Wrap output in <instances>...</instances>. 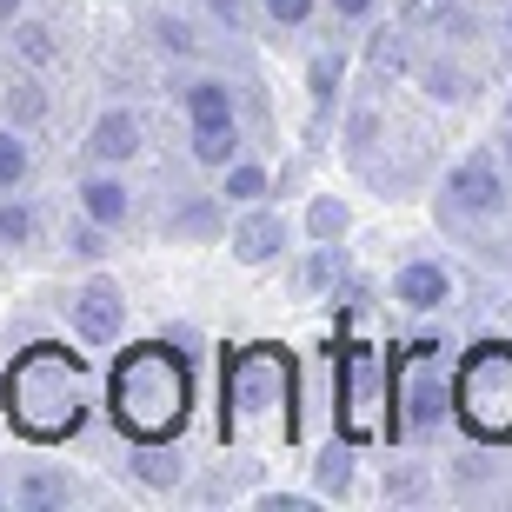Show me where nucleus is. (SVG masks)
I'll list each match as a JSON object with an SVG mask.
<instances>
[{
	"label": "nucleus",
	"instance_id": "nucleus-1",
	"mask_svg": "<svg viewBox=\"0 0 512 512\" xmlns=\"http://www.w3.org/2000/svg\"><path fill=\"white\" fill-rule=\"evenodd\" d=\"M0 399H7V419H14L20 439L60 446L87 426V366L67 346L40 340L27 353H14V366L0 373Z\"/></svg>",
	"mask_w": 512,
	"mask_h": 512
},
{
	"label": "nucleus",
	"instance_id": "nucleus-2",
	"mask_svg": "<svg viewBox=\"0 0 512 512\" xmlns=\"http://www.w3.org/2000/svg\"><path fill=\"white\" fill-rule=\"evenodd\" d=\"M187 406H193V386H187L180 353H167L160 340L120 353L114 380H107V413H114V426L133 446H147V439L167 446V439L187 426Z\"/></svg>",
	"mask_w": 512,
	"mask_h": 512
},
{
	"label": "nucleus",
	"instance_id": "nucleus-3",
	"mask_svg": "<svg viewBox=\"0 0 512 512\" xmlns=\"http://www.w3.org/2000/svg\"><path fill=\"white\" fill-rule=\"evenodd\" d=\"M260 419L280 439H293V360H286L280 346H253L247 360H233V373H227V413H220V426L233 439H247Z\"/></svg>",
	"mask_w": 512,
	"mask_h": 512
},
{
	"label": "nucleus",
	"instance_id": "nucleus-4",
	"mask_svg": "<svg viewBox=\"0 0 512 512\" xmlns=\"http://www.w3.org/2000/svg\"><path fill=\"white\" fill-rule=\"evenodd\" d=\"M453 413L473 439H512V340H479L466 353Z\"/></svg>",
	"mask_w": 512,
	"mask_h": 512
},
{
	"label": "nucleus",
	"instance_id": "nucleus-5",
	"mask_svg": "<svg viewBox=\"0 0 512 512\" xmlns=\"http://www.w3.org/2000/svg\"><path fill=\"white\" fill-rule=\"evenodd\" d=\"M439 353H446L439 340H413L393 366H386V399H393V406H406V413H399V426H433V419H439V406H446V386H439Z\"/></svg>",
	"mask_w": 512,
	"mask_h": 512
},
{
	"label": "nucleus",
	"instance_id": "nucleus-6",
	"mask_svg": "<svg viewBox=\"0 0 512 512\" xmlns=\"http://www.w3.org/2000/svg\"><path fill=\"white\" fill-rule=\"evenodd\" d=\"M74 326H80V340H120V326H127V300H120V286L114 280H87L74 293Z\"/></svg>",
	"mask_w": 512,
	"mask_h": 512
},
{
	"label": "nucleus",
	"instance_id": "nucleus-7",
	"mask_svg": "<svg viewBox=\"0 0 512 512\" xmlns=\"http://www.w3.org/2000/svg\"><path fill=\"white\" fill-rule=\"evenodd\" d=\"M446 193H453V207H459V213H499L506 187H499L493 153H473V160H459L453 180H446Z\"/></svg>",
	"mask_w": 512,
	"mask_h": 512
},
{
	"label": "nucleus",
	"instance_id": "nucleus-8",
	"mask_svg": "<svg viewBox=\"0 0 512 512\" xmlns=\"http://www.w3.org/2000/svg\"><path fill=\"white\" fill-rule=\"evenodd\" d=\"M393 300L406 306V313H433V306L453 300V273H446L439 260H413V266H399Z\"/></svg>",
	"mask_w": 512,
	"mask_h": 512
},
{
	"label": "nucleus",
	"instance_id": "nucleus-9",
	"mask_svg": "<svg viewBox=\"0 0 512 512\" xmlns=\"http://www.w3.org/2000/svg\"><path fill=\"white\" fill-rule=\"evenodd\" d=\"M280 247H286V220L280 213H247V220L233 227V260L240 266H266Z\"/></svg>",
	"mask_w": 512,
	"mask_h": 512
},
{
	"label": "nucleus",
	"instance_id": "nucleus-10",
	"mask_svg": "<svg viewBox=\"0 0 512 512\" xmlns=\"http://www.w3.org/2000/svg\"><path fill=\"white\" fill-rule=\"evenodd\" d=\"M133 147H140V120H133L127 107L100 114V120H94V133H87V153H94V160H127Z\"/></svg>",
	"mask_w": 512,
	"mask_h": 512
},
{
	"label": "nucleus",
	"instance_id": "nucleus-11",
	"mask_svg": "<svg viewBox=\"0 0 512 512\" xmlns=\"http://www.w3.org/2000/svg\"><path fill=\"white\" fill-rule=\"evenodd\" d=\"M80 213L100 220V227H120V220H127V187H120V180H87V187H80Z\"/></svg>",
	"mask_w": 512,
	"mask_h": 512
},
{
	"label": "nucleus",
	"instance_id": "nucleus-12",
	"mask_svg": "<svg viewBox=\"0 0 512 512\" xmlns=\"http://www.w3.org/2000/svg\"><path fill=\"white\" fill-rule=\"evenodd\" d=\"M187 114H193V127H227L233 120V94L220 87V80H193L187 87Z\"/></svg>",
	"mask_w": 512,
	"mask_h": 512
},
{
	"label": "nucleus",
	"instance_id": "nucleus-13",
	"mask_svg": "<svg viewBox=\"0 0 512 512\" xmlns=\"http://www.w3.org/2000/svg\"><path fill=\"white\" fill-rule=\"evenodd\" d=\"M313 479H320V493L346 499V493H353V446H326L320 466H313Z\"/></svg>",
	"mask_w": 512,
	"mask_h": 512
},
{
	"label": "nucleus",
	"instance_id": "nucleus-14",
	"mask_svg": "<svg viewBox=\"0 0 512 512\" xmlns=\"http://www.w3.org/2000/svg\"><path fill=\"white\" fill-rule=\"evenodd\" d=\"M233 147H240L233 120H227V127H193V160H200V167H227Z\"/></svg>",
	"mask_w": 512,
	"mask_h": 512
},
{
	"label": "nucleus",
	"instance_id": "nucleus-15",
	"mask_svg": "<svg viewBox=\"0 0 512 512\" xmlns=\"http://www.w3.org/2000/svg\"><path fill=\"white\" fill-rule=\"evenodd\" d=\"M346 220H353V213H346V200H333V193H320V200L306 207V233H313V240H340Z\"/></svg>",
	"mask_w": 512,
	"mask_h": 512
},
{
	"label": "nucleus",
	"instance_id": "nucleus-16",
	"mask_svg": "<svg viewBox=\"0 0 512 512\" xmlns=\"http://www.w3.org/2000/svg\"><path fill=\"white\" fill-rule=\"evenodd\" d=\"M7 120H14V127H40V120H47V94H40L34 80H14V87H7Z\"/></svg>",
	"mask_w": 512,
	"mask_h": 512
},
{
	"label": "nucleus",
	"instance_id": "nucleus-17",
	"mask_svg": "<svg viewBox=\"0 0 512 512\" xmlns=\"http://www.w3.org/2000/svg\"><path fill=\"white\" fill-rule=\"evenodd\" d=\"M14 47H20V60H34V67H47V60L60 54L47 20H20V27H14Z\"/></svg>",
	"mask_w": 512,
	"mask_h": 512
},
{
	"label": "nucleus",
	"instance_id": "nucleus-18",
	"mask_svg": "<svg viewBox=\"0 0 512 512\" xmlns=\"http://www.w3.org/2000/svg\"><path fill=\"white\" fill-rule=\"evenodd\" d=\"M27 180V140L14 127H0V193H14Z\"/></svg>",
	"mask_w": 512,
	"mask_h": 512
},
{
	"label": "nucleus",
	"instance_id": "nucleus-19",
	"mask_svg": "<svg viewBox=\"0 0 512 512\" xmlns=\"http://www.w3.org/2000/svg\"><path fill=\"white\" fill-rule=\"evenodd\" d=\"M133 473L147 479V486H167V479H180V459H173V453H160V439H147V446L133 453Z\"/></svg>",
	"mask_w": 512,
	"mask_h": 512
},
{
	"label": "nucleus",
	"instance_id": "nucleus-20",
	"mask_svg": "<svg viewBox=\"0 0 512 512\" xmlns=\"http://www.w3.org/2000/svg\"><path fill=\"white\" fill-rule=\"evenodd\" d=\"M220 193H227V200H247V207H253V200L266 193V173L253 167V160H227V187H220Z\"/></svg>",
	"mask_w": 512,
	"mask_h": 512
},
{
	"label": "nucleus",
	"instance_id": "nucleus-21",
	"mask_svg": "<svg viewBox=\"0 0 512 512\" xmlns=\"http://www.w3.org/2000/svg\"><path fill=\"white\" fill-rule=\"evenodd\" d=\"M20 506H67V479L60 473H27L20 479Z\"/></svg>",
	"mask_w": 512,
	"mask_h": 512
},
{
	"label": "nucleus",
	"instance_id": "nucleus-22",
	"mask_svg": "<svg viewBox=\"0 0 512 512\" xmlns=\"http://www.w3.org/2000/svg\"><path fill=\"white\" fill-rule=\"evenodd\" d=\"M34 240V213L20 200H0V247H27Z\"/></svg>",
	"mask_w": 512,
	"mask_h": 512
},
{
	"label": "nucleus",
	"instance_id": "nucleus-23",
	"mask_svg": "<svg viewBox=\"0 0 512 512\" xmlns=\"http://www.w3.org/2000/svg\"><path fill=\"white\" fill-rule=\"evenodd\" d=\"M340 74H346L340 54H320V60H313V107H333V94H340Z\"/></svg>",
	"mask_w": 512,
	"mask_h": 512
},
{
	"label": "nucleus",
	"instance_id": "nucleus-24",
	"mask_svg": "<svg viewBox=\"0 0 512 512\" xmlns=\"http://www.w3.org/2000/svg\"><path fill=\"white\" fill-rule=\"evenodd\" d=\"M67 247H74L80 260H100V253H107V227H100V220H80V227H74V240H67Z\"/></svg>",
	"mask_w": 512,
	"mask_h": 512
},
{
	"label": "nucleus",
	"instance_id": "nucleus-25",
	"mask_svg": "<svg viewBox=\"0 0 512 512\" xmlns=\"http://www.w3.org/2000/svg\"><path fill=\"white\" fill-rule=\"evenodd\" d=\"M153 40H160L167 54H193V34H187V20H160V27H153Z\"/></svg>",
	"mask_w": 512,
	"mask_h": 512
},
{
	"label": "nucleus",
	"instance_id": "nucleus-26",
	"mask_svg": "<svg viewBox=\"0 0 512 512\" xmlns=\"http://www.w3.org/2000/svg\"><path fill=\"white\" fill-rule=\"evenodd\" d=\"M266 14L280 20V27H306L313 20V0H266Z\"/></svg>",
	"mask_w": 512,
	"mask_h": 512
},
{
	"label": "nucleus",
	"instance_id": "nucleus-27",
	"mask_svg": "<svg viewBox=\"0 0 512 512\" xmlns=\"http://www.w3.org/2000/svg\"><path fill=\"white\" fill-rule=\"evenodd\" d=\"M173 233H213V207H207V200H193L187 213H173Z\"/></svg>",
	"mask_w": 512,
	"mask_h": 512
},
{
	"label": "nucleus",
	"instance_id": "nucleus-28",
	"mask_svg": "<svg viewBox=\"0 0 512 512\" xmlns=\"http://www.w3.org/2000/svg\"><path fill=\"white\" fill-rule=\"evenodd\" d=\"M399 7H406V20H413V27H426V20H446V14H453V0H399Z\"/></svg>",
	"mask_w": 512,
	"mask_h": 512
},
{
	"label": "nucleus",
	"instance_id": "nucleus-29",
	"mask_svg": "<svg viewBox=\"0 0 512 512\" xmlns=\"http://www.w3.org/2000/svg\"><path fill=\"white\" fill-rule=\"evenodd\" d=\"M373 67H406V47H399V40H373Z\"/></svg>",
	"mask_w": 512,
	"mask_h": 512
},
{
	"label": "nucleus",
	"instance_id": "nucleus-30",
	"mask_svg": "<svg viewBox=\"0 0 512 512\" xmlns=\"http://www.w3.org/2000/svg\"><path fill=\"white\" fill-rule=\"evenodd\" d=\"M207 7L227 20V27H240V20H247V0H207Z\"/></svg>",
	"mask_w": 512,
	"mask_h": 512
},
{
	"label": "nucleus",
	"instance_id": "nucleus-31",
	"mask_svg": "<svg viewBox=\"0 0 512 512\" xmlns=\"http://www.w3.org/2000/svg\"><path fill=\"white\" fill-rule=\"evenodd\" d=\"M386 493H393V499H413L419 493V473H393V479H386Z\"/></svg>",
	"mask_w": 512,
	"mask_h": 512
},
{
	"label": "nucleus",
	"instance_id": "nucleus-32",
	"mask_svg": "<svg viewBox=\"0 0 512 512\" xmlns=\"http://www.w3.org/2000/svg\"><path fill=\"white\" fill-rule=\"evenodd\" d=\"M373 7H380V0H333V14H346V20H366Z\"/></svg>",
	"mask_w": 512,
	"mask_h": 512
},
{
	"label": "nucleus",
	"instance_id": "nucleus-33",
	"mask_svg": "<svg viewBox=\"0 0 512 512\" xmlns=\"http://www.w3.org/2000/svg\"><path fill=\"white\" fill-rule=\"evenodd\" d=\"M20 7H27V0H0V20L14 27V20H20Z\"/></svg>",
	"mask_w": 512,
	"mask_h": 512
},
{
	"label": "nucleus",
	"instance_id": "nucleus-34",
	"mask_svg": "<svg viewBox=\"0 0 512 512\" xmlns=\"http://www.w3.org/2000/svg\"><path fill=\"white\" fill-rule=\"evenodd\" d=\"M506 34H512V14H506Z\"/></svg>",
	"mask_w": 512,
	"mask_h": 512
},
{
	"label": "nucleus",
	"instance_id": "nucleus-35",
	"mask_svg": "<svg viewBox=\"0 0 512 512\" xmlns=\"http://www.w3.org/2000/svg\"><path fill=\"white\" fill-rule=\"evenodd\" d=\"M506 153H512V133H506Z\"/></svg>",
	"mask_w": 512,
	"mask_h": 512
}]
</instances>
